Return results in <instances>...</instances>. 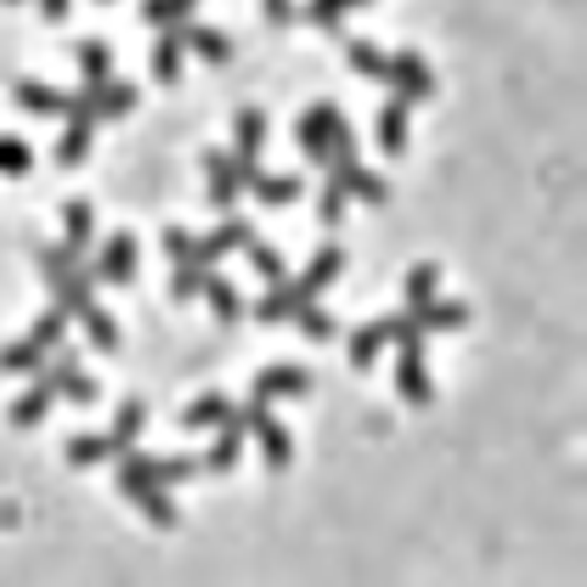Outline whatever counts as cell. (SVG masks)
Returning a JSON list of instances; mask_svg holds the SVG:
<instances>
[{"label": "cell", "mask_w": 587, "mask_h": 587, "mask_svg": "<svg viewBox=\"0 0 587 587\" xmlns=\"http://www.w3.org/2000/svg\"><path fill=\"white\" fill-rule=\"evenodd\" d=\"M345 271V249H339V243H322V249L311 255V266H306V277H294V288L306 294V300H317V294Z\"/></svg>", "instance_id": "4fadbf2b"}, {"label": "cell", "mask_w": 587, "mask_h": 587, "mask_svg": "<svg viewBox=\"0 0 587 587\" xmlns=\"http://www.w3.org/2000/svg\"><path fill=\"white\" fill-rule=\"evenodd\" d=\"M260 147H266V114L260 108H237V119H232V159H237L243 181L260 170Z\"/></svg>", "instance_id": "8992f818"}, {"label": "cell", "mask_w": 587, "mask_h": 587, "mask_svg": "<svg viewBox=\"0 0 587 587\" xmlns=\"http://www.w3.org/2000/svg\"><path fill=\"white\" fill-rule=\"evenodd\" d=\"M192 249H199V237H192L186 226H164V255L170 260H186Z\"/></svg>", "instance_id": "7bdbcfd3"}, {"label": "cell", "mask_w": 587, "mask_h": 587, "mask_svg": "<svg viewBox=\"0 0 587 587\" xmlns=\"http://www.w3.org/2000/svg\"><path fill=\"white\" fill-rule=\"evenodd\" d=\"M328 175L345 186V199H362V204H384V199H389V181H384L378 170H362V164L339 170V164H328Z\"/></svg>", "instance_id": "7c38bea8"}, {"label": "cell", "mask_w": 587, "mask_h": 587, "mask_svg": "<svg viewBox=\"0 0 587 587\" xmlns=\"http://www.w3.org/2000/svg\"><path fill=\"white\" fill-rule=\"evenodd\" d=\"M435 282H440V266H435V260H418V266L402 277L407 306H424V300H435Z\"/></svg>", "instance_id": "836d02e7"}, {"label": "cell", "mask_w": 587, "mask_h": 587, "mask_svg": "<svg viewBox=\"0 0 587 587\" xmlns=\"http://www.w3.org/2000/svg\"><path fill=\"white\" fill-rule=\"evenodd\" d=\"M63 452H68L74 469H90V463H103V458H119V440L114 435H68Z\"/></svg>", "instance_id": "603a6c76"}, {"label": "cell", "mask_w": 587, "mask_h": 587, "mask_svg": "<svg viewBox=\"0 0 587 587\" xmlns=\"http://www.w3.org/2000/svg\"><path fill=\"white\" fill-rule=\"evenodd\" d=\"M63 226H68L63 249L85 260V249H90V226H96V210H90V199H68V204H63Z\"/></svg>", "instance_id": "44dd1931"}, {"label": "cell", "mask_w": 587, "mask_h": 587, "mask_svg": "<svg viewBox=\"0 0 587 587\" xmlns=\"http://www.w3.org/2000/svg\"><path fill=\"white\" fill-rule=\"evenodd\" d=\"M63 396H68L74 407H96V402H103V384H96L90 373H79V367H74V373L63 378Z\"/></svg>", "instance_id": "60d3db41"}, {"label": "cell", "mask_w": 587, "mask_h": 587, "mask_svg": "<svg viewBox=\"0 0 587 587\" xmlns=\"http://www.w3.org/2000/svg\"><path fill=\"white\" fill-rule=\"evenodd\" d=\"M249 260H255V271H260L266 282H282V277H288L282 249H271V243H260V237H249Z\"/></svg>", "instance_id": "74e56055"}, {"label": "cell", "mask_w": 587, "mask_h": 587, "mask_svg": "<svg viewBox=\"0 0 587 587\" xmlns=\"http://www.w3.org/2000/svg\"><path fill=\"white\" fill-rule=\"evenodd\" d=\"M12 96L29 108V114H45V119H68V103H74V90H57V85H40V79H18Z\"/></svg>", "instance_id": "8fae6325"}, {"label": "cell", "mask_w": 587, "mask_h": 587, "mask_svg": "<svg viewBox=\"0 0 587 587\" xmlns=\"http://www.w3.org/2000/svg\"><path fill=\"white\" fill-rule=\"evenodd\" d=\"M311 389V373L306 367H288V362H271V367H260L255 373V396H306Z\"/></svg>", "instance_id": "2e32d148"}, {"label": "cell", "mask_w": 587, "mask_h": 587, "mask_svg": "<svg viewBox=\"0 0 587 587\" xmlns=\"http://www.w3.org/2000/svg\"><path fill=\"white\" fill-rule=\"evenodd\" d=\"M199 469H204L199 458H153V480H159V485H186Z\"/></svg>", "instance_id": "ab89813d"}, {"label": "cell", "mask_w": 587, "mask_h": 587, "mask_svg": "<svg viewBox=\"0 0 587 587\" xmlns=\"http://www.w3.org/2000/svg\"><path fill=\"white\" fill-rule=\"evenodd\" d=\"M186 52H199L204 63H232V40L221 29H204V23H186Z\"/></svg>", "instance_id": "484cf974"}, {"label": "cell", "mask_w": 587, "mask_h": 587, "mask_svg": "<svg viewBox=\"0 0 587 587\" xmlns=\"http://www.w3.org/2000/svg\"><path fill=\"white\" fill-rule=\"evenodd\" d=\"M74 317H79V328L90 333V345H96V351H119V328H114V317L96 306V300H85Z\"/></svg>", "instance_id": "83f0119b"}, {"label": "cell", "mask_w": 587, "mask_h": 587, "mask_svg": "<svg viewBox=\"0 0 587 587\" xmlns=\"http://www.w3.org/2000/svg\"><path fill=\"white\" fill-rule=\"evenodd\" d=\"M396 389H402L407 407H429V402H435V384H429V367H424V339H402Z\"/></svg>", "instance_id": "5b68a950"}, {"label": "cell", "mask_w": 587, "mask_h": 587, "mask_svg": "<svg viewBox=\"0 0 587 587\" xmlns=\"http://www.w3.org/2000/svg\"><path fill=\"white\" fill-rule=\"evenodd\" d=\"M74 63H79L85 85H103V79H108V68H114V45H108L103 34H90V40H74Z\"/></svg>", "instance_id": "d6986e66"}, {"label": "cell", "mask_w": 587, "mask_h": 587, "mask_svg": "<svg viewBox=\"0 0 587 587\" xmlns=\"http://www.w3.org/2000/svg\"><path fill=\"white\" fill-rule=\"evenodd\" d=\"M45 351L40 339H12V345H0V373H40L45 367Z\"/></svg>", "instance_id": "d4e9b609"}, {"label": "cell", "mask_w": 587, "mask_h": 587, "mask_svg": "<svg viewBox=\"0 0 587 587\" xmlns=\"http://www.w3.org/2000/svg\"><path fill=\"white\" fill-rule=\"evenodd\" d=\"M136 260H141L136 232H114V237L103 243V255L90 260V271H96V282H130V277H136Z\"/></svg>", "instance_id": "52a82bcc"}, {"label": "cell", "mask_w": 587, "mask_h": 587, "mask_svg": "<svg viewBox=\"0 0 587 587\" xmlns=\"http://www.w3.org/2000/svg\"><path fill=\"white\" fill-rule=\"evenodd\" d=\"M345 204H351V199H345V186L328 175L322 192H317V221H322V226H339V221H345Z\"/></svg>", "instance_id": "d590c367"}, {"label": "cell", "mask_w": 587, "mask_h": 587, "mask_svg": "<svg viewBox=\"0 0 587 587\" xmlns=\"http://www.w3.org/2000/svg\"><path fill=\"white\" fill-rule=\"evenodd\" d=\"M260 12H266L271 29H288L294 18H300V7H294V0H260Z\"/></svg>", "instance_id": "ee69618b"}, {"label": "cell", "mask_w": 587, "mask_h": 587, "mask_svg": "<svg viewBox=\"0 0 587 587\" xmlns=\"http://www.w3.org/2000/svg\"><path fill=\"white\" fill-rule=\"evenodd\" d=\"M63 333H68V311L63 306H52V311H40V322L29 328V339H40L45 351H57L63 345Z\"/></svg>", "instance_id": "8d00e7d4"}, {"label": "cell", "mask_w": 587, "mask_h": 587, "mask_svg": "<svg viewBox=\"0 0 587 587\" xmlns=\"http://www.w3.org/2000/svg\"><path fill=\"white\" fill-rule=\"evenodd\" d=\"M204 170H210V204H215V210H232L237 192H243L237 159L226 153V147H210V153H204Z\"/></svg>", "instance_id": "9c48e42d"}, {"label": "cell", "mask_w": 587, "mask_h": 587, "mask_svg": "<svg viewBox=\"0 0 587 587\" xmlns=\"http://www.w3.org/2000/svg\"><path fill=\"white\" fill-rule=\"evenodd\" d=\"M130 503H136L147 520H153L159 531H175V525H181V509L170 503V485H159V480H153V485H141V492H136Z\"/></svg>", "instance_id": "7402d4cb"}, {"label": "cell", "mask_w": 587, "mask_h": 587, "mask_svg": "<svg viewBox=\"0 0 587 587\" xmlns=\"http://www.w3.org/2000/svg\"><path fill=\"white\" fill-rule=\"evenodd\" d=\"M136 108V85L130 79H103L96 85V119H125Z\"/></svg>", "instance_id": "4316f807"}, {"label": "cell", "mask_w": 587, "mask_h": 587, "mask_svg": "<svg viewBox=\"0 0 587 587\" xmlns=\"http://www.w3.org/2000/svg\"><path fill=\"white\" fill-rule=\"evenodd\" d=\"M237 418L255 429L266 469H288V463H294V435H288V424H282V418H271L266 396H249V402H237Z\"/></svg>", "instance_id": "7a4b0ae2"}, {"label": "cell", "mask_w": 587, "mask_h": 587, "mask_svg": "<svg viewBox=\"0 0 587 587\" xmlns=\"http://www.w3.org/2000/svg\"><path fill=\"white\" fill-rule=\"evenodd\" d=\"M204 277H210V266L199 260V255H186V260H175V277H170V294L186 306V300H199L204 294Z\"/></svg>", "instance_id": "4dcf8cb0"}, {"label": "cell", "mask_w": 587, "mask_h": 587, "mask_svg": "<svg viewBox=\"0 0 587 587\" xmlns=\"http://www.w3.org/2000/svg\"><path fill=\"white\" fill-rule=\"evenodd\" d=\"M192 7L199 0H141V23H153V29H175L192 18Z\"/></svg>", "instance_id": "d6a6232c"}, {"label": "cell", "mask_w": 587, "mask_h": 587, "mask_svg": "<svg viewBox=\"0 0 587 587\" xmlns=\"http://www.w3.org/2000/svg\"><path fill=\"white\" fill-rule=\"evenodd\" d=\"M141 429H147V402H136V396H130V402H119V413H114V429H108V435L119 440V452H125V447H136V440H141Z\"/></svg>", "instance_id": "f546056e"}, {"label": "cell", "mask_w": 587, "mask_h": 587, "mask_svg": "<svg viewBox=\"0 0 587 587\" xmlns=\"http://www.w3.org/2000/svg\"><path fill=\"white\" fill-rule=\"evenodd\" d=\"M373 130H378V147H384L389 159H402V153H407V103H402V96H389V103L378 108Z\"/></svg>", "instance_id": "ac0fdd59"}, {"label": "cell", "mask_w": 587, "mask_h": 587, "mask_svg": "<svg viewBox=\"0 0 587 587\" xmlns=\"http://www.w3.org/2000/svg\"><path fill=\"white\" fill-rule=\"evenodd\" d=\"M243 435H249V424L237 418V402H232V413H226V424H221V435H215V447L204 452V469H215V474L237 469V458H243Z\"/></svg>", "instance_id": "30bf717a"}, {"label": "cell", "mask_w": 587, "mask_h": 587, "mask_svg": "<svg viewBox=\"0 0 587 587\" xmlns=\"http://www.w3.org/2000/svg\"><path fill=\"white\" fill-rule=\"evenodd\" d=\"M300 306H306V294L282 277V282H271V288H266V300L255 306V317L271 328V322H294V311H300Z\"/></svg>", "instance_id": "ffe728a7"}, {"label": "cell", "mask_w": 587, "mask_h": 587, "mask_svg": "<svg viewBox=\"0 0 587 587\" xmlns=\"http://www.w3.org/2000/svg\"><path fill=\"white\" fill-rule=\"evenodd\" d=\"M103 7H108V0H103Z\"/></svg>", "instance_id": "bcb514c9"}, {"label": "cell", "mask_w": 587, "mask_h": 587, "mask_svg": "<svg viewBox=\"0 0 587 587\" xmlns=\"http://www.w3.org/2000/svg\"><path fill=\"white\" fill-rule=\"evenodd\" d=\"M384 85L396 90L407 108H413V103H429V96H435V74H429V63H424L418 52H396V57H389Z\"/></svg>", "instance_id": "3957f363"}, {"label": "cell", "mask_w": 587, "mask_h": 587, "mask_svg": "<svg viewBox=\"0 0 587 587\" xmlns=\"http://www.w3.org/2000/svg\"><path fill=\"white\" fill-rule=\"evenodd\" d=\"M186 23H175V29H159V40H153V79L159 85H175L181 79V63H186V34H181Z\"/></svg>", "instance_id": "5bb4252c"}, {"label": "cell", "mask_w": 587, "mask_h": 587, "mask_svg": "<svg viewBox=\"0 0 587 587\" xmlns=\"http://www.w3.org/2000/svg\"><path fill=\"white\" fill-rule=\"evenodd\" d=\"M34 7H40V18H45V23H63L74 0H34Z\"/></svg>", "instance_id": "f6af8a7d"}, {"label": "cell", "mask_w": 587, "mask_h": 587, "mask_svg": "<svg viewBox=\"0 0 587 587\" xmlns=\"http://www.w3.org/2000/svg\"><path fill=\"white\" fill-rule=\"evenodd\" d=\"M243 186H249L266 210H288V204H300V192H306V181H300V175H266V170H255Z\"/></svg>", "instance_id": "9a60e30c"}, {"label": "cell", "mask_w": 587, "mask_h": 587, "mask_svg": "<svg viewBox=\"0 0 587 587\" xmlns=\"http://www.w3.org/2000/svg\"><path fill=\"white\" fill-rule=\"evenodd\" d=\"M34 153H29V141L23 136H0V175H29Z\"/></svg>", "instance_id": "f35d334b"}, {"label": "cell", "mask_w": 587, "mask_h": 587, "mask_svg": "<svg viewBox=\"0 0 587 587\" xmlns=\"http://www.w3.org/2000/svg\"><path fill=\"white\" fill-rule=\"evenodd\" d=\"M249 237H255V221H243V215H232V210H226V221H221V226H215V232L199 243V249H192V255H199L204 266H215V260H226L232 249H249Z\"/></svg>", "instance_id": "ba28073f"}, {"label": "cell", "mask_w": 587, "mask_h": 587, "mask_svg": "<svg viewBox=\"0 0 587 587\" xmlns=\"http://www.w3.org/2000/svg\"><path fill=\"white\" fill-rule=\"evenodd\" d=\"M407 317L418 322V333H447V328L469 322V306L463 300H424V306H407Z\"/></svg>", "instance_id": "e0dca14e"}, {"label": "cell", "mask_w": 587, "mask_h": 587, "mask_svg": "<svg viewBox=\"0 0 587 587\" xmlns=\"http://www.w3.org/2000/svg\"><path fill=\"white\" fill-rule=\"evenodd\" d=\"M226 413H232V402L221 396V389H204V396L181 413V429H221Z\"/></svg>", "instance_id": "cb8c5ba5"}, {"label": "cell", "mask_w": 587, "mask_h": 587, "mask_svg": "<svg viewBox=\"0 0 587 587\" xmlns=\"http://www.w3.org/2000/svg\"><path fill=\"white\" fill-rule=\"evenodd\" d=\"M294 322H300V333H306V339H317V345H322V339H333V333H339V322H333V317H328V311H322L317 300H306L300 311H294Z\"/></svg>", "instance_id": "e575fe53"}, {"label": "cell", "mask_w": 587, "mask_h": 587, "mask_svg": "<svg viewBox=\"0 0 587 587\" xmlns=\"http://www.w3.org/2000/svg\"><path fill=\"white\" fill-rule=\"evenodd\" d=\"M204 300H210V311H215L221 322H237V317H243V294H237L221 271H210V277H204Z\"/></svg>", "instance_id": "f1b7e54d"}, {"label": "cell", "mask_w": 587, "mask_h": 587, "mask_svg": "<svg viewBox=\"0 0 587 587\" xmlns=\"http://www.w3.org/2000/svg\"><path fill=\"white\" fill-rule=\"evenodd\" d=\"M345 63L356 74H367V79H384V68H389V57L378 52V40H345Z\"/></svg>", "instance_id": "1f68e13d"}, {"label": "cell", "mask_w": 587, "mask_h": 587, "mask_svg": "<svg viewBox=\"0 0 587 587\" xmlns=\"http://www.w3.org/2000/svg\"><path fill=\"white\" fill-rule=\"evenodd\" d=\"M74 367H79V356L57 345V351H52V367H40V378H34V384L23 389V396L12 402V424H18V429H34L45 413L57 407V396H63V378H68Z\"/></svg>", "instance_id": "6da1fadb"}, {"label": "cell", "mask_w": 587, "mask_h": 587, "mask_svg": "<svg viewBox=\"0 0 587 587\" xmlns=\"http://www.w3.org/2000/svg\"><path fill=\"white\" fill-rule=\"evenodd\" d=\"M333 119H339V108L333 103H317V108H306L300 114V153H306V164H317V170H328V159H333Z\"/></svg>", "instance_id": "277c9868"}, {"label": "cell", "mask_w": 587, "mask_h": 587, "mask_svg": "<svg viewBox=\"0 0 587 587\" xmlns=\"http://www.w3.org/2000/svg\"><path fill=\"white\" fill-rule=\"evenodd\" d=\"M328 164H339V170H345V164H356V130L345 125V114L333 119V159H328Z\"/></svg>", "instance_id": "b9f144b4"}]
</instances>
